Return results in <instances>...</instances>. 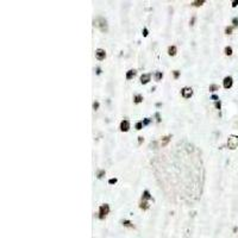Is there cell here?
Segmentation results:
<instances>
[{
	"instance_id": "cell-22",
	"label": "cell",
	"mask_w": 238,
	"mask_h": 238,
	"mask_svg": "<svg viewBox=\"0 0 238 238\" xmlns=\"http://www.w3.org/2000/svg\"><path fill=\"white\" fill-rule=\"evenodd\" d=\"M97 176H98V179L104 177V176H105V170H99L98 171V174H97Z\"/></svg>"
},
{
	"instance_id": "cell-28",
	"label": "cell",
	"mask_w": 238,
	"mask_h": 238,
	"mask_svg": "<svg viewBox=\"0 0 238 238\" xmlns=\"http://www.w3.org/2000/svg\"><path fill=\"white\" fill-rule=\"evenodd\" d=\"M173 74H174V77H175V79H177V77L180 76V72H179V70H174V72H173Z\"/></svg>"
},
{
	"instance_id": "cell-18",
	"label": "cell",
	"mask_w": 238,
	"mask_h": 238,
	"mask_svg": "<svg viewBox=\"0 0 238 238\" xmlns=\"http://www.w3.org/2000/svg\"><path fill=\"white\" fill-rule=\"evenodd\" d=\"M162 77H163L162 72H156V74H155V79H156V81H160Z\"/></svg>"
},
{
	"instance_id": "cell-3",
	"label": "cell",
	"mask_w": 238,
	"mask_h": 238,
	"mask_svg": "<svg viewBox=\"0 0 238 238\" xmlns=\"http://www.w3.org/2000/svg\"><path fill=\"white\" fill-rule=\"evenodd\" d=\"M108 213H110V206H108L107 204H104V205H101V206L99 207V218L100 219H104Z\"/></svg>"
},
{
	"instance_id": "cell-35",
	"label": "cell",
	"mask_w": 238,
	"mask_h": 238,
	"mask_svg": "<svg viewBox=\"0 0 238 238\" xmlns=\"http://www.w3.org/2000/svg\"><path fill=\"white\" fill-rule=\"evenodd\" d=\"M97 74H98V75H99V74H101V68H100V67L97 68Z\"/></svg>"
},
{
	"instance_id": "cell-4",
	"label": "cell",
	"mask_w": 238,
	"mask_h": 238,
	"mask_svg": "<svg viewBox=\"0 0 238 238\" xmlns=\"http://www.w3.org/2000/svg\"><path fill=\"white\" fill-rule=\"evenodd\" d=\"M181 95L183 97L184 99H189L192 95H193V89L191 87H183L181 89Z\"/></svg>"
},
{
	"instance_id": "cell-2",
	"label": "cell",
	"mask_w": 238,
	"mask_h": 238,
	"mask_svg": "<svg viewBox=\"0 0 238 238\" xmlns=\"http://www.w3.org/2000/svg\"><path fill=\"white\" fill-rule=\"evenodd\" d=\"M227 147L229 149L233 150L238 147V136H234V135H231L227 139Z\"/></svg>"
},
{
	"instance_id": "cell-16",
	"label": "cell",
	"mask_w": 238,
	"mask_h": 238,
	"mask_svg": "<svg viewBox=\"0 0 238 238\" xmlns=\"http://www.w3.org/2000/svg\"><path fill=\"white\" fill-rule=\"evenodd\" d=\"M202 4H205V0H197V1H193V3H192L193 6H201Z\"/></svg>"
},
{
	"instance_id": "cell-32",
	"label": "cell",
	"mask_w": 238,
	"mask_h": 238,
	"mask_svg": "<svg viewBox=\"0 0 238 238\" xmlns=\"http://www.w3.org/2000/svg\"><path fill=\"white\" fill-rule=\"evenodd\" d=\"M143 140H144V138L142 137V136H139V137H138V143L142 144V143H143Z\"/></svg>"
},
{
	"instance_id": "cell-19",
	"label": "cell",
	"mask_w": 238,
	"mask_h": 238,
	"mask_svg": "<svg viewBox=\"0 0 238 238\" xmlns=\"http://www.w3.org/2000/svg\"><path fill=\"white\" fill-rule=\"evenodd\" d=\"M232 30H233L232 26H227L225 29V33H226V35H231V33H232Z\"/></svg>"
},
{
	"instance_id": "cell-5",
	"label": "cell",
	"mask_w": 238,
	"mask_h": 238,
	"mask_svg": "<svg viewBox=\"0 0 238 238\" xmlns=\"http://www.w3.org/2000/svg\"><path fill=\"white\" fill-rule=\"evenodd\" d=\"M232 85H233V80H232V77H231V76H226V77H225L224 81H223V86H224V88L229 89V88H231V87H232Z\"/></svg>"
},
{
	"instance_id": "cell-24",
	"label": "cell",
	"mask_w": 238,
	"mask_h": 238,
	"mask_svg": "<svg viewBox=\"0 0 238 238\" xmlns=\"http://www.w3.org/2000/svg\"><path fill=\"white\" fill-rule=\"evenodd\" d=\"M214 106H216L217 110H220V108H221V103H220V100H217L216 103H214Z\"/></svg>"
},
{
	"instance_id": "cell-21",
	"label": "cell",
	"mask_w": 238,
	"mask_h": 238,
	"mask_svg": "<svg viewBox=\"0 0 238 238\" xmlns=\"http://www.w3.org/2000/svg\"><path fill=\"white\" fill-rule=\"evenodd\" d=\"M142 127H143V121L136 123V129H137V130H142Z\"/></svg>"
},
{
	"instance_id": "cell-15",
	"label": "cell",
	"mask_w": 238,
	"mask_h": 238,
	"mask_svg": "<svg viewBox=\"0 0 238 238\" xmlns=\"http://www.w3.org/2000/svg\"><path fill=\"white\" fill-rule=\"evenodd\" d=\"M139 207H140L142 210H144V211H145V210H148V208H149V204L147 201H142L140 204H139Z\"/></svg>"
},
{
	"instance_id": "cell-26",
	"label": "cell",
	"mask_w": 238,
	"mask_h": 238,
	"mask_svg": "<svg viewBox=\"0 0 238 238\" xmlns=\"http://www.w3.org/2000/svg\"><path fill=\"white\" fill-rule=\"evenodd\" d=\"M117 181H118V180L116 179V177H114V179H110V180H108V183H110V184H114V183H117Z\"/></svg>"
},
{
	"instance_id": "cell-9",
	"label": "cell",
	"mask_w": 238,
	"mask_h": 238,
	"mask_svg": "<svg viewBox=\"0 0 238 238\" xmlns=\"http://www.w3.org/2000/svg\"><path fill=\"white\" fill-rule=\"evenodd\" d=\"M150 199H153V197L150 195L149 191H144L143 194H142V200H143V201H145V200H150Z\"/></svg>"
},
{
	"instance_id": "cell-11",
	"label": "cell",
	"mask_w": 238,
	"mask_h": 238,
	"mask_svg": "<svg viewBox=\"0 0 238 238\" xmlns=\"http://www.w3.org/2000/svg\"><path fill=\"white\" fill-rule=\"evenodd\" d=\"M168 54L170 55V56H175L176 55V46L175 45H170V46L168 48Z\"/></svg>"
},
{
	"instance_id": "cell-34",
	"label": "cell",
	"mask_w": 238,
	"mask_h": 238,
	"mask_svg": "<svg viewBox=\"0 0 238 238\" xmlns=\"http://www.w3.org/2000/svg\"><path fill=\"white\" fill-rule=\"evenodd\" d=\"M211 98H212V99H213V100H216V101H217V100H219V98H218V97H217L216 94H212V97H211Z\"/></svg>"
},
{
	"instance_id": "cell-33",
	"label": "cell",
	"mask_w": 238,
	"mask_h": 238,
	"mask_svg": "<svg viewBox=\"0 0 238 238\" xmlns=\"http://www.w3.org/2000/svg\"><path fill=\"white\" fill-rule=\"evenodd\" d=\"M238 5V0H234V1H232V7H237Z\"/></svg>"
},
{
	"instance_id": "cell-10",
	"label": "cell",
	"mask_w": 238,
	"mask_h": 238,
	"mask_svg": "<svg viewBox=\"0 0 238 238\" xmlns=\"http://www.w3.org/2000/svg\"><path fill=\"white\" fill-rule=\"evenodd\" d=\"M170 138H171L170 135H169V136H166V137H163V138H162V140H161V145H162V147H166L167 144L169 143Z\"/></svg>"
},
{
	"instance_id": "cell-27",
	"label": "cell",
	"mask_w": 238,
	"mask_h": 238,
	"mask_svg": "<svg viewBox=\"0 0 238 238\" xmlns=\"http://www.w3.org/2000/svg\"><path fill=\"white\" fill-rule=\"evenodd\" d=\"M232 24H233V26H238V18L237 17L232 19Z\"/></svg>"
},
{
	"instance_id": "cell-17",
	"label": "cell",
	"mask_w": 238,
	"mask_h": 238,
	"mask_svg": "<svg viewBox=\"0 0 238 238\" xmlns=\"http://www.w3.org/2000/svg\"><path fill=\"white\" fill-rule=\"evenodd\" d=\"M224 51H225V55H227V56L232 55V48H231V46H226Z\"/></svg>"
},
{
	"instance_id": "cell-8",
	"label": "cell",
	"mask_w": 238,
	"mask_h": 238,
	"mask_svg": "<svg viewBox=\"0 0 238 238\" xmlns=\"http://www.w3.org/2000/svg\"><path fill=\"white\" fill-rule=\"evenodd\" d=\"M150 74H143L142 76H140V82L143 83V85H147L149 81H150Z\"/></svg>"
},
{
	"instance_id": "cell-12",
	"label": "cell",
	"mask_w": 238,
	"mask_h": 238,
	"mask_svg": "<svg viewBox=\"0 0 238 238\" xmlns=\"http://www.w3.org/2000/svg\"><path fill=\"white\" fill-rule=\"evenodd\" d=\"M135 75H136V70L135 69H131V70H129V72L126 73V79L130 80V79H132Z\"/></svg>"
},
{
	"instance_id": "cell-23",
	"label": "cell",
	"mask_w": 238,
	"mask_h": 238,
	"mask_svg": "<svg viewBox=\"0 0 238 238\" xmlns=\"http://www.w3.org/2000/svg\"><path fill=\"white\" fill-rule=\"evenodd\" d=\"M150 123H151V119H150V118H145V119H144V120H143V126H147V125H149Z\"/></svg>"
},
{
	"instance_id": "cell-31",
	"label": "cell",
	"mask_w": 238,
	"mask_h": 238,
	"mask_svg": "<svg viewBox=\"0 0 238 238\" xmlns=\"http://www.w3.org/2000/svg\"><path fill=\"white\" fill-rule=\"evenodd\" d=\"M194 23H195V17H192V19H191V22H189V24H191V26H193Z\"/></svg>"
},
{
	"instance_id": "cell-7",
	"label": "cell",
	"mask_w": 238,
	"mask_h": 238,
	"mask_svg": "<svg viewBox=\"0 0 238 238\" xmlns=\"http://www.w3.org/2000/svg\"><path fill=\"white\" fill-rule=\"evenodd\" d=\"M129 129H130V121L124 119V120L120 123V130L123 131V132H127Z\"/></svg>"
},
{
	"instance_id": "cell-30",
	"label": "cell",
	"mask_w": 238,
	"mask_h": 238,
	"mask_svg": "<svg viewBox=\"0 0 238 238\" xmlns=\"http://www.w3.org/2000/svg\"><path fill=\"white\" fill-rule=\"evenodd\" d=\"M148 35H149L148 29H145V27H144V29H143V36H144V37H147V36H148Z\"/></svg>"
},
{
	"instance_id": "cell-20",
	"label": "cell",
	"mask_w": 238,
	"mask_h": 238,
	"mask_svg": "<svg viewBox=\"0 0 238 238\" xmlns=\"http://www.w3.org/2000/svg\"><path fill=\"white\" fill-rule=\"evenodd\" d=\"M208 89L211 90V92H216V90L219 89V87H218L217 85H211V86H210V88H208Z\"/></svg>"
},
{
	"instance_id": "cell-1",
	"label": "cell",
	"mask_w": 238,
	"mask_h": 238,
	"mask_svg": "<svg viewBox=\"0 0 238 238\" xmlns=\"http://www.w3.org/2000/svg\"><path fill=\"white\" fill-rule=\"evenodd\" d=\"M94 25L99 27L103 32L107 31V22H106V19L103 18V17H98V18L95 19V20H94Z\"/></svg>"
},
{
	"instance_id": "cell-29",
	"label": "cell",
	"mask_w": 238,
	"mask_h": 238,
	"mask_svg": "<svg viewBox=\"0 0 238 238\" xmlns=\"http://www.w3.org/2000/svg\"><path fill=\"white\" fill-rule=\"evenodd\" d=\"M155 117H156V120H157V123H160V121H161V117H160V113H158V112L155 113Z\"/></svg>"
},
{
	"instance_id": "cell-13",
	"label": "cell",
	"mask_w": 238,
	"mask_h": 238,
	"mask_svg": "<svg viewBox=\"0 0 238 238\" xmlns=\"http://www.w3.org/2000/svg\"><path fill=\"white\" fill-rule=\"evenodd\" d=\"M121 223H123V225H124L125 227H131V229H135V225L132 224L130 220H123Z\"/></svg>"
},
{
	"instance_id": "cell-25",
	"label": "cell",
	"mask_w": 238,
	"mask_h": 238,
	"mask_svg": "<svg viewBox=\"0 0 238 238\" xmlns=\"http://www.w3.org/2000/svg\"><path fill=\"white\" fill-rule=\"evenodd\" d=\"M98 108H99V103H98V101H94V103H93V110L97 111Z\"/></svg>"
},
{
	"instance_id": "cell-6",
	"label": "cell",
	"mask_w": 238,
	"mask_h": 238,
	"mask_svg": "<svg viewBox=\"0 0 238 238\" xmlns=\"http://www.w3.org/2000/svg\"><path fill=\"white\" fill-rule=\"evenodd\" d=\"M95 57L99 60V61H103V60H105V57H106V53H105V50H103V49H97V50H95Z\"/></svg>"
},
{
	"instance_id": "cell-14",
	"label": "cell",
	"mask_w": 238,
	"mask_h": 238,
	"mask_svg": "<svg viewBox=\"0 0 238 238\" xmlns=\"http://www.w3.org/2000/svg\"><path fill=\"white\" fill-rule=\"evenodd\" d=\"M133 101H135V104H139L143 101V97L140 94H136L135 97H133Z\"/></svg>"
}]
</instances>
